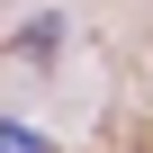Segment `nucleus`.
<instances>
[{
  "instance_id": "f257e3e1",
  "label": "nucleus",
  "mask_w": 153,
  "mask_h": 153,
  "mask_svg": "<svg viewBox=\"0 0 153 153\" xmlns=\"http://www.w3.org/2000/svg\"><path fill=\"white\" fill-rule=\"evenodd\" d=\"M0 153H9V144H0Z\"/></svg>"
}]
</instances>
